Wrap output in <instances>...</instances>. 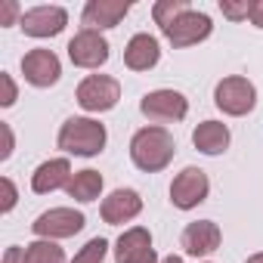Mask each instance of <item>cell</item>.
Wrapping results in <instances>:
<instances>
[{
	"instance_id": "obj_1",
	"label": "cell",
	"mask_w": 263,
	"mask_h": 263,
	"mask_svg": "<svg viewBox=\"0 0 263 263\" xmlns=\"http://www.w3.org/2000/svg\"><path fill=\"white\" fill-rule=\"evenodd\" d=\"M174 152H177V143L164 127H143L130 140V158L146 174L164 171L174 161Z\"/></svg>"
},
{
	"instance_id": "obj_2",
	"label": "cell",
	"mask_w": 263,
	"mask_h": 263,
	"mask_svg": "<svg viewBox=\"0 0 263 263\" xmlns=\"http://www.w3.org/2000/svg\"><path fill=\"white\" fill-rule=\"evenodd\" d=\"M59 149L68 155L93 158L105 149V127L93 118H68L59 130Z\"/></svg>"
},
{
	"instance_id": "obj_3",
	"label": "cell",
	"mask_w": 263,
	"mask_h": 263,
	"mask_svg": "<svg viewBox=\"0 0 263 263\" xmlns=\"http://www.w3.org/2000/svg\"><path fill=\"white\" fill-rule=\"evenodd\" d=\"M214 102H217L220 111H226V115H232V118H241V115H248V111L257 105V90H254V84H251L248 78L232 74V78H223V81L217 84Z\"/></svg>"
},
{
	"instance_id": "obj_4",
	"label": "cell",
	"mask_w": 263,
	"mask_h": 263,
	"mask_svg": "<svg viewBox=\"0 0 263 263\" xmlns=\"http://www.w3.org/2000/svg\"><path fill=\"white\" fill-rule=\"evenodd\" d=\"M121 99V84L108 74H90L78 84V105L84 111H108Z\"/></svg>"
},
{
	"instance_id": "obj_5",
	"label": "cell",
	"mask_w": 263,
	"mask_h": 263,
	"mask_svg": "<svg viewBox=\"0 0 263 263\" xmlns=\"http://www.w3.org/2000/svg\"><path fill=\"white\" fill-rule=\"evenodd\" d=\"M84 223H87V217L81 211H74V208H53V211H44L31 223V229H34L37 238H50L53 241V238H71V235H78L84 229Z\"/></svg>"
},
{
	"instance_id": "obj_6",
	"label": "cell",
	"mask_w": 263,
	"mask_h": 263,
	"mask_svg": "<svg viewBox=\"0 0 263 263\" xmlns=\"http://www.w3.org/2000/svg\"><path fill=\"white\" fill-rule=\"evenodd\" d=\"M140 111H143L149 121H155V124H171V121H183V118H186L189 102H186V96L177 93V90H152V93L143 96Z\"/></svg>"
},
{
	"instance_id": "obj_7",
	"label": "cell",
	"mask_w": 263,
	"mask_h": 263,
	"mask_svg": "<svg viewBox=\"0 0 263 263\" xmlns=\"http://www.w3.org/2000/svg\"><path fill=\"white\" fill-rule=\"evenodd\" d=\"M211 192V183H208V174L201 167H186L174 177L171 183V201L180 208V211H192L198 208Z\"/></svg>"
},
{
	"instance_id": "obj_8",
	"label": "cell",
	"mask_w": 263,
	"mask_h": 263,
	"mask_svg": "<svg viewBox=\"0 0 263 263\" xmlns=\"http://www.w3.org/2000/svg\"><path fill=\"white\" fill-rule=\"evenodd\" d=\"M68 59L78 68H99L108 59V41L99 31H87L81 28L71 41H68Z\"/></svg>"
},
{
	"instance_id": "obj_9",
	"label": "cell",
	"mask_w": 263,
	"mask_h": 263,
	"mask_svg": "<svg viewBox=\"0 0 263 263\" xmlns=\"http://www.w3.org/2000/svg\"><path fill=\"white\" fill-rule=\"evenodd\" d=\"M211 31H214L211 16H208V13H198V10H189V13H183L171 28H164V37H167L177 50H183V47L201 44L204 37H211Z\"/></svg>"
},
{
	"instance_id": "obj_10",
	"label": "cell",
	"mask_w": 263,
	"mask_h": 263,
	"mask_svg": "<svg viewBox=\"0 0 263 263\" xmlns=\"http://www.w3.org/2000/svg\"><path fill=\"white\" fill-rule=\"evenodd\" d=\"M22 74L31 87H53L62 74L59 56L53 50H31L22 56Z\"/></svg>"
},
{
	"instance_id": "obj_11",
	"label": "cell",
	"mask_w": 263,
	"mask_h": 263,
	"mask_svg": "<svg viewBox=\"0 0 263 263\" xmlns=\"http://www.w3.org/2000/svg\"><path fill=\"white\" fill-rule=\"evenodd\" d=\"M115 260L118 263H158L149 229H143V226L127 229L115 245Z\"/></svg>"
},
{
	"instance_id": "obj_12",
	"label": "cell",
	"mask_w": 263,
	"mask_h": 263,
	"mask_svg": "<svg viewBox=\"0 0 263 263\" xmlns=\"http://www.w3.org/2000/svg\"><path fill=\"white\" fill-rule=\"evenodd\" d=\"M19 25L31 37H56L68 25V13L62 7H34V10L22 13Z\"/></svg>"
},
{
	"instance_id": "obj_13",
	"label": "cell",
	"mask_w": 263,
	"mask_h": 263,
	"mask_svg": "<svg viewBox=\"0 0 263 263\" xmlns=\"http://www.w3.org/2000/svg\"><path fill=\"white\" fill-rule=\"evenodd\" d=\"M220 226L214 220H195L183 229V251L192 254V257H208L220 248Z\"/></svg>"
},
{
	"instance_id": "obj_14",
	"label": "cell",
	"mask_w": 263,
	"mask_h": 263,
	"mask_svg": "<svg viewBox=\"0 0 263 263\" xmlns=\"http://www.w3.org/2000/svg\"><path fill=\"white\" fill-rule=\"evenodd\" d=\"M127 13H130V4H124V0H90L84 7L81 22L87 31H102V28H115Z\"/></svg>"
},
{
	"instance_id": "obj_15",
	"label": "cell",
	"mask_w": 263,
	"mask_h": 263,
	"mask_svg": "<svg viewBox=\"0 0 263 263\" xmlns=\"http://www.w3.org/2000/svg\"><path fill=\"white\" fill-rule=\"evenodd\" d=\"M143 211V198L134 189H115L105 201H102V220L108 226H121L127 220H134Z\"/></svg>"
},
{
	"instance_id": "obj_16",
	"label": "cell",
	"mask_w": 263,
	"mask_h": 263,
	"mask_svg": "<svg viewBox=\"0 0 263 263\" xmlns=\"http://www.w3.org/2000/svg\"><path fill=\"white\" fill-rule=\"evenodd\" d=\"M161 59V47L152 34H134L124 47V62L130 71H149Z\"/></svg>"
},
{
	"instance_id": "obj_17",
	"label": "cell",
	"mask_w": 263,
	"mask_h": 263,
	"mask_svg": "<svg viewBox=\"0 0 263 263\" xmlns=\"http://www.w3.org/2000/svg\"><path fill=\"white\" fill-rule=\"evenodd\" d=\"M71 177H74V174H71V164H68L65 158H50V161H44V164L31 174V189H34L37 195H47V192H56V189L68 186Z\"/></svg>"
},
{
	"instance_id": "obj_18",
	"label": "cell",
	"mask_w": 263,
	"mask_h": 263,
	"mask_svg": "<svg viewBox=\"0 0 263 263\" xmlns=\"http://www.w3.org/2000/svg\"><path fill=\"white\" fill-rule=\"evenodd\" d=\"M192 143H195V149L204 152V155H220V152H226V146H229V127L220 124V121H201V124L192 130Z\"/></svg>"
},
{
	"instance_id": "obj_19",
	"label": "cell",
	"mask_w": 263,
	"mask_h": 263,
	"mask_svg": "<svg viewBox=\"0 0 263 263\" xmlns=\"http://www.w3.org/2000/svg\"><path fill=\"white\" fill-rule=\"evenodd\" d=\"M68 195L74 201H96L99 192H102V177L96 171H78L71 180H68Z\"/></svg>"
},
{
	"instance_id": "obj_20",
	"label": "cell",
	"mask_w": 263,
	"mask_h": 263,
	"mask_svg": "<svg viewBox=\"0 0 263 263\" xmlns=\"http://www.w3.org/2000/svg\"><path fill=\"white\" fill-rule=\"evenodd\" d=\"M192 7H189V0H158V4L152 7V16H155V22L161 25V31L164 28H171L183 13H189Z\"/></svg>"
},
{
	"instance_id": "obj_21",
	"label": "cell",
	"mask_w": 263,
	"mask_h": 263,
	"mask_svg": "<svg viewBox=\"0 0 263 263\" xmlns=\"http://www.w3.org/2000/svg\"><path fill=\"white\" fill-rule=\"evenodd\" d=\"M28 263H65V251L50 238H37L28 245Z\"/></svg>"
},
{
	"instance_id": "obj_22",
	"label": "cell",
	"mask_w": 263,
	"mask_h": 263,
	"mask_svg": "<svg viewBox=\"0 0 263 263\" xmlns=\"http://www.w3.org/2000/svg\"><path fill=\"white\" fill-rule=\"evenodd\" d=\"M105 248H108V241H105V238H90V241L74 254V260H71V263H102Z\"/></svg>"
},
{
	"instance_id": "obj_23",
	"label": "cell",
	"mask_w": 263,
	"mask_h": 263,
	"mask_svg": "<svg viewBox=\"0 0 263 263\" xmlns=\"http://www.w3.org/2000/svg\"><path fill=\"white\" fill-rule=\"evenodd\" d=\"M251 7L248 0H220V13L232 22H241V19H251Z\"/></svg>"
},
{
	"instance_id": "obj_24",
	"label": "cell",
	"mask_w": 263,
	"mask_h": 263,
	"mask_svg": "<svg viewBox=\"0 0 263 263\" xmlns=\"http://www.w3.org/2000/svg\"><path fill=\"white\" fill-rule=\"evenodd\" d=\"M0 186H4V204H0V211H4V214H10L13 208H16V186H13V180L10 177H4V180H0Z\"/></svg>"
},
{
	"instance_id": "obj_25",
	"label": "cell",
	"mask_w": 263,
	"mask_h": 263,
	"mask_svg": "<svg viewBox=\"0 0 263 263\" xmlns=\"http://www.w3.org/2000/svg\"><path fill=\"white\" fill-rule=\"evenodd\" d=\"M0 84H4V99H0V105H13L16 102V84H13V78L4 71V74H0Z\"/></svg>"
},
{
	"instance_id": "obj_26",
	"label": "cell",
	"mask_w": 263,
	"mask_h": 263,
	"mask_svg": "<svg viewBox=\"0 0 263 263\" xmlns=\"http://www.w3.org/2000/svg\"><path fill=\"white\" fill-rule=\"evenodd\" d=\"M4 263H28V248H19V245L7 248L4 251Z\"/></svg>"
},
{
	"instance_id": "obj_27",
	"label": "cell",
	"mask_w": 263,
	"mask_h": 263,
	"mask_svg": "<svg viewBox=\"0 0 263 263\" xmlns=\"http://www.w3.org/2000/svg\"><path fill=\"white\" fill-rule=\"evenodd\" d=\"M16 13H19V4H16V0H4V7H0V25H13Z\"/></svg>"
},
{
	"instance_id": "obj_28",
	"label": "cell",
	"mask_w": 263,
	"mask_h": 263,
	"mask_svg": "<svg viewBox=\"0 0 263 263\" xmlns=\"http://www.w3.org/2000/svg\"><path fill=\"white\" fill-rule=\"evenodd\" d=\"M0 134H4V149H0V158H10V152H13V130H10V124H0Z\"/></svg>"
},
{
	"instance_id": "obj_29",
	"label": "cell",
	"mask_w": 263,
	"mask_h": 263,
	"mask_svg": "<svg viewBox=\"0 0 263 263\" xmlns=\"http://www.w3.org/2000/svg\"><path fill=\"white\" fill-rule=\"evenodd\" d=\"M251 22L257 28H263V0H254V7H251Z\"/></svg>"
},
{
	"instance_id": "obj_30",
	"label": "cell",
	"mask_w": 263,
	"mask_h": 263,
	"mask_svg": "<svg viewBox=\"0 0 263 263\" xmlns=\"http://www.w3.org/2000/svg\"><path fill=\"white\" fill-rule=\"evenodd\" d=\"M161 263H183V257H180V254H171V257H164Z\"/></svg>"
},
{
	"instance_id": "obj_31",
	"label": "cell",
	"mask_w": 263,
	"mask_h": 263,
	"mask_svg": "<svg viewBox=\"0 0 263 263\" xmlns=\"http://www.w3.org/2000/svg\"><path fill=\"white\" fill-rule=\"evenodd\" d=\"M248 263H263V254H254V257H248Z\"/></svg>"
}]
</instances>
